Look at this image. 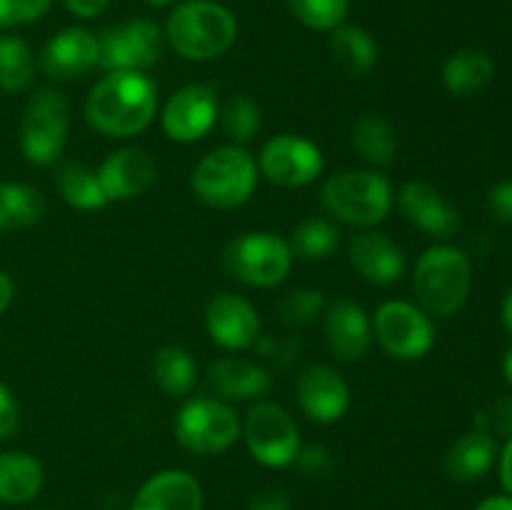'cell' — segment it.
<instances>
[{
  "mask_svg": "<svg viewBox=\"0 0 512 510\" xmlns=\"http://www.w3.org/2000/svg\"><path fill=\"white\" fill-rule=\"evenodd\" d=\"M158 88L138 70H113L103 75L85 100V120L108 138H130L153 123Z\"/></svg>",
  "mask_w": 512,
  "mask_h": 510,
  "instance_id": "6da1fadb",
  "label": "cell"
},
{
  "mask_svg": "<svg viewBox=\"0 0 512 510\" xmlns=\"http://www.w3.org/2000/svg\"><path fill=\"white\" fill-rule=\"evenodd\" d=\"M238 38V20L218 0H183L165 20V40L185 60L228 53Z\"/></svg>",
  "mask_w": 512,
  "mask_h": 510,
  "instance_id": "7a4b0ae2",
  "label": "cell"
},
{
  "mask_svg": "<svg viewBox=\"0 0 512 510\" xmlns=\"http://www.w3.org/2000/svg\"><path fill=\"white\" fill-rule=\"evenodd\" d=\"M413 288L430 318H450L468 300L473 288V263L455 245H433L415 265Z\"/></svg>",
  "mask_w": 512,
  "mask_h": 510,
  "instance_id": "3957f363",
  "label": "cell"
},
{
  "mask_svg": "<svg viewBox=\"0 0 512 510\" xmlns=\"http://www.w3.org/2000/svg\"><path fill=\"white\" fill-rule=\"evenodd\" d=\"M190 185L198 200L210 208H238L258 185V165L253 155L240 145H223L195 165Z\"/></svg>",
  "mask_w": 512,
  "mask_h": 510,
  "instance_id": "277c9868",
  "label": "cell"
},
{
  "mask_svg": "<svg viewBox=\"0 0 512 510\" xmlns=\"http://www.w3.org/2000/svg\"><path fill=\"white\" fill-rule=\"evenodd\" d=\"M323 208L350 225L373 228L388 218L393 208V185L373 170H345L333 175L320 190Z\"/></svg>",
  "mask_w": 512,
  "mask_h": 510,
  "instance_id": "5b68a950",
  "label": "cell"
},
{
  "mask_svg": "<svg viewBox=\"0 0 512 510\" xmlns=\"http://www.w3.org/2000/svg\"><path fill=\"white\" fill-rule=\"evenodd\" d=\"M70 125L68 100L60 90L43 88L28 100L20 120V150L35 165H50L65 148Z\"/></svg>",
  "mask_w": 512,
  "mask_h": 510,
  "instance_id": "8992f818",
  "label": "cell"
},
{
  "mask_svg": "<svg viewBox=\"0 0 512 510\" xmlns=\"http://www.w3.org/2000/svg\"><path fill=\"white\" fill-rule=\"evenodd\" d=\"M223 265L230 275L248 285L273 288L290 273L293 253L288 240L275 233H245L230 240L223 250Z\"/></svg>",
  "mask_w": 512,
  "mask_h": 510,
  "instance_id": "52a82bcc",
  "label": "cell"
},
{
  "mask_svg": "<svg viewBox=\"0 0 512 510\" xmlns=\"http://www.w3.org/2000/svg\"><path fill=\"white\" fill-rule=\"evenodd\" d=\"M175 438L195 455L223 453L240 438L238 413L225 400L193 398L175 418Z\"/></svg>",
  "mask_w": 512,
  "mask_h": 510,
  "instance_id": "ba28073f",
  "label": "cell"
},
{
  "mask_svg": "<svg viewBox=\"0 0 512 510\" xmlns=\"http://www.w3.org/2000/svg\"><path fill=\"white\" fill-rule=\"evenodd\" d=\"M165 33L155 20L135 18L115 28H105L98 35V65L108 73L113 70H138L145 73L163 55Z\"/></svg>",
  "mask_w": 512,
  "mask_h": 510,
  "instance_id": "9c48e42d",
  "label": "cell"
},
{
  "mask_svg": "<svg viewBox=\"0 0 512 510\" xmlns=\"http://www.w3.org/2000/svg\"><path fill=\"white\" fill-rule=\"evenodd\" d=\"M375 338L380 348L400 360H418L435 345V328L420 305L388 300L375 313Z\"/></svg>",
  "mask_w": 512,
  "mask_h": 510,
  "instance_id": "30bf717a",
  "label": "cell"
},
{
  "mask_svg": "<svg viewBox=\"0 0 512 510\" xmlns=\"http://www.w3.org/2000/svg\"><path fill=\"white\" fill-rule=\"evenodd\" d=\"M243 438L250 455L268 468H285L300 453L295 420L275 403H255L245 415Z\"/></svg>",
  "mask_w": 512,
  "mask_h": 510,
  "instance_id": "8fae6325",
  "label": "cell"
},
{
  "mask_svg": "<svg viewBox=\"0 0 512 510\" xmlns=\"http://www.w3.org/2000/svg\"><path fill=\"white\" fill-rule=\"evenodd\" d=\"M258 170L275 185L303 188L323 173V153L300 135H275L260 150Z\"/></svg>",
  "mask_w": 512,
  "mask_h": 510,
  "instance_id": "7c38bea8",
  "label": "cell"
},
{
  "mask_svg": "<svg viewBox=\"0 0 512 510\" xmlns=\"http://www.w3.org/2000/svg\"><path fill=\"white\" fill-rule=\"evenodd\" d=\"M218 118V98L210 85L193 83L180 88L163 108V130L178 143L205 138Z\"/></svg>",
  "mask_w": 512,
  "mask_h": 510,
  "instance_id": "4fadbf2b",
  "label": "cell"
},
{
  "mask_svg": "<svg viewBox=\"0 0 512 510\" xmlns=\"http://www.w3.org/2000/svg\"><path fill=\"white\" fill-rule=\"evenodd\" d=\"M98 35L88 28H65L55 33L40 50L38 65L50 80H73L98 65Z\"/></svg>",
  "mask_w": 512,
  "mask_h": 510,
  "instance_id": "5bb4252c",
  "label": "cell"
},
{
  "mask_svg": "<svg viewBox=\"0 0 512 510\" xmlns=\"http://www.w3.org/2000/svg\"><path fill=\"white\" fill-rule=\"evenodd\" d=\"M208 333L220 348L245 350L258 340L260 318L253 305L235 293L215 295L205 310Z\"/></svg>",
  "mask_w": 512,
  "mask_h": 510,
  "instance_id": "9a60e30c",
  "label": "cell"
},
{
  "mask_svg": "<svg viewBox=\"0 0 512 510\" xmlns=\"http://www.w3.org/2000/svg\"><path fill=\"white\" fill-rule=\"evenodd\" d=\"M298 403L315 423H333L350 405V388L330 365H308L298 378Z\"/></svg>",
  "mask_w": 512,
  "mask_h": 510,
  "instance_id": "2e32d148",
  "label": "cell"
},
{
  "mask_svg": "<svg viewBox=\"0 0 512 510\" xmlns=\"http://www.w3.org/2000/svg\"><path fill=\"white\" fill-rule=\"evenodd\" d=\"M398 208L415 228L435 235V238H453L460 230L458 210L430 183L413 180V183L403 185L398 195Z\"/></svg>",
  "mask_w": 512,
  "mask_h": 510,
  "instance_id": "e0dca14e",
  "label": "cell"
},
{
  "mask_svg": "<svg viewBox=\"0 0 512 510\" xmlns=\"http://www.w3.org/2000/svg\"><path fill=\"white\" fill-rule=\"evenodd\" d=\"M155 160L143 148H123L110 153L98 168L100 188L108 200H128L145 193L155 183Z\"/></svg>",
  "mask_w": 512,
  "mask_h": 510,
  "instance_id": "ac0fdd59",
  "label": "cell"
},
{
  "mask_svg": "<svg viewBox=\"0 0 512 510\" xmlns=\"http://www.w3.org/2000/svg\"><path fill=\"white\" fill-rule=\"evenodd\" d=\"M325 340L340 360H360L373 343V323L355 300H335L325 313Z\"/></svg>",
  "mask_w": 512,
  "mask_h": 510,
  "instance_id": "d6986e66",
  "label": "cell"
},
{
  "mask_svg": "<svg viewBox=\"0 0 512 510\" xmlns=\"http://www.w3.org/2000/svg\"><path fill=\"white\" fill-rule=\"evenodd\" d=\"M350 263L368 283L390 285L405 273V255L388 235L363 230L350 240Z\"/></svg>",
  "mask_w": 512,
  "mask_h": 510,
  "instance_id": "ffe728a7",
  "label": "cell"
},
{
  "mask_svg": "<svg viewBox=\"0 0 512 510\" xmlns=\"http://www.w3.org/2000/svg\"><path fill=\"white\" fill-rule=\"evenodd\" d=\"M130 510H203V490L185 470H163L145 480Z\"/></svg>",
  "mask_w": 512,
  "mask_h": 510,
  "instance_id": "44dd1931",
  "label": "cell"
},
{
  "mask_svg": "<svg viewBox=\"0 0 512 510\" xmlns=\"http://www.w3.org/2000/svg\"><path fill=\"white\" fill-rule=\"evenodd\" d=\"M498 440L483 430H470L450 445L445 470L455 483H478L498 463Z\"/></svg>",
  "mask_w": 512,
  "mask_h": 510,
  "instance_id": "7402d4cb",
  "label": "cell"
},
{
  "mask_svg": "<svg viewBox=\"0 0 512 510\" xmlns=\"http://www.w3.org/2000/svg\"><path fill=\"white\" fill-rule=\"evenodd\" d=\"M208 388L215 398L250 400L270 390L268 370L243 358H220L208 370Z\"/></svg>",
  "mask_w": 512,
  "mask_h": 510,
  "instance_id": "603a6c76",
  "label": "cell"
},
{
  "mask_svg": "<svg viewBox=\"0 0 512 510\" xmlns=\"http://www.w3.org/2000/svg\"><path fill=\"white\" fill-rule=\"evenodd\" d=\"M495 78V63L488 50L463 48L443 65V83L458 98H470L488 88Z\"/></svg>",
  "mask_w": 512,
  "mask_h": 510,
  "instance_id": "cb8c5ba5",
  "label": "cell"
},
{
  "mask_svg": "<svg viewBox=\"0 0 512 510\" xmlns=\"http://www.w3.org/2000/svg\"><path fill=\"white\" fill-rule=\"evenodd\" d=\"M43 488V465L28 453L5 450L0 453V503H30Z\"/></svg>",
  "mask_w": 512,
  "mask_h": 510,
  "instance_id": "d4e9b609",
  "label": "cell"
},
{
  "mask_svg": "<svg viewBox=\"0 0 512 510\" xmlns=\"http://www.w3.org/2000/svg\"><path fill=\"white\" fill-rule=\"evenodd\" d=\"M330 53L333 60L353 78H363L378 63V43L368 30L358 25H340L330 35Z\"/></svg>",
  "mask_w": 512,
  "mask_h": 510,
  "instance_id": "484cf974",
  "label": "cell"
},
{
  "mask_svg": "<svg viewBox=\"0 0 512 510\" xmlns=\"http://www.w3.org/2000/svg\"><path fill=\"white\" fill-rule=\"evenodd\" d=\"M153 380L163 393L183 398L198 383V365L193 355L178 345H165L153 360Z\"/></svg>",
  "mask_w": 512,
  "mask_h": 510,
  "instance_id": "4316f807",
  "label": "cell"
},
{
  "mask_svg": "<svg viewBox=\"0 0 512 510\" xmlns=\"http://www.w3.org/2000/svg\"><path fill=\"white\" fill-rule=\"evenodd\" d=\"M353 145L370 165L388 168L395 160V130L383 115L365 113L353 125Z\"/></svg>",
  "mask_w": 512,
  "mask_h": 510,
  "instance_id": "83f0119b",
  "label": "cell"
},
{
  "mask_svg": "<svg viewBox=\"0 0 512 510\" xmlns=\"http://www.w3.org/2000/svg\"><path fill=\"white\" fill-rule=\"evenodd\" d=\"M55 185L68 205L78 210H100L108 205L103 188H100L98 173L83 163H63L55 173Z\"/></svg>",
  "mask_w": 512,
  "mask_h": 510,
  "instance_id": "f1b7e54d",
  "label": "cell"
},
{
  "mask_svg": "<svg viewBox=\"0 0 512 510\" xmlns=\"http://www.w3.org/2000/svg\"><path fill=\"white\" fill-rule=\"evenodd\" d=\"M45 215V198L40 190L23 183H0V230L35 225Z\"/></svg>",
  "mask_w": 512,
  "mask_h": 510,
  "instance_id": "f546056e",
  "label": "cell"
},
{
  "mask_svg": "<svg viewBox=\"0 0 512 510\" xmlns=\"http://www.w3.org/2000/svg\"><path fill=\"white\" fill-rule=\"evenodd\" d=\"M35 58L18 35H0V88L20 93L33 83Z\"/></svg>",
  "mask_w": 512,
  "mask_h": 510,
  "instance_id": "4dcf8cb0",
  "label": "cell"
},
{
  "mask_svg": "<svg viewBox=\"0 0 512 510\" xmlns=\"http://www.w3.org/2000/svg\"><path fill=\"white\" fill-rule=\"evenodd\" d=\"M340 243V228L328 218H310L300 223L290 235L288 245L293 258L305 260H323L338 248Z\"/></svg>",
  "mask_w": 512,
  "mask_h": 510,
  "instance_id": "1f68e13d",
  "label": "cell"
},
{
  "mask_svg": "<svg viewBox=\"0 0 512 510\" xmlns=\"http://www.w3.org/2000/svg\"><path fill=\"white\" fill-rule=\"evenodd\" d=\"M285 5L298 23L320 33H333L340 28L350 10V0H285Z\"/></svg>",
  "mask_w": 512,
  "mask_h": 510,
  "instance_id": "d6a6232c",
  "label": "cell"
},
{
  "mask_svg": "<svg viewBox=\"0 0 512 510\" xmlns=\"http://www.w3.org/2000/svg\"><path fill=\"white\" fill-rule=\"evenodd\" d=\"M223 130L235 143H248L260 130V108L248 95H235L223 108Z\"/></svg>",
  "mask_w": 512,
  "mask_h": 510,
  "instance_id": "836d02e7",
  "label": "cell"
},
{
  "mask_svg": "<svg viewBox=\"0 0 512 510\" xmlns=\"http://www.w3.org/2000/svg\"><path fill=\"white\" fill-rule=\"evenodd\" d=\"M325 308V298L318 290H293L278 303V315L285 325H308Z\"/></svg>",
  "mask_w": 512,
  "mask_h": 510,
  "instance_id": "e575fe53",
  "label": "cell"
},
{
  "mask_svg": "<svg viewBox=\"0 0 512 510\" xmlns=\"http://www.w3.org/2000/svg\"><path fill=\"white\" fill-rule=\"evenodd\" d=\"M475 430H483V433L493 435L495 440L512 438V398L510 395H500L493 403L485 405L483 410H478L475 415Z\"/></svg>",
  "mask_w": 512,
  "mask_h": 510,
  "instance_id": "d590c367",
  "label": "cell"
},
{
  "mask_svg": "<svg viewBox=\"0 0 512 510\" xmlns=\"http://www.w3.org/2000/svg\"><path fill=\"white\" fill-rule=\"evenodd\" d=\"M53 0H0V30L35 23L50 10Z\"/></svg>",
  "mask_w": 512,
  "mask_h": 510,
  "instance_id": "8d00e7d4",
  "label": "cell"
},
{
  "mask_svg": "<svg viewBox=\"0 0 512 510\" xmlns=\"http://www.w3.org/2000/svg\"><path fill=\"white\" fill-rule=\"evenodd\" d=\"M488 210L498 223H512V180H500L488 193Z\"/></svg>",
  "mask_w": 512,
  "mask_h": 510,
  "instance_id": "74e56055",
  "label": "cell"
},
{
  "mask_svg": "<svg viewBox=\"0 0 512 510\" xmlns=\"http://www.w3.org/2000/svg\"><path fill=\"white\" fill-rule=\"evenodd\" d=\"M295 460H298L300 468L308 475H325L333 468V458H330V453L323 445H308L305 450H300Z\"/></svg>",
  "mask_w": 512,
  "mask_h": 510,
  "instance_id": "f35d334b",
  "label": "cell"
},
{
  "mask_svg": "<svg viewBox=\"0 0 512 510\" xmlns=\"http://www.w3.org/2000/svg\"><path fill=\"white\" fill-rule=\"evenodd\" d=\"M18 423H20L18 403H15L13 393L0 383V440H8L10 435L18 430Z\"/></svg>",
  "mask_w": 512,
  "mask_h": 510,
  "instance_id": "ab89813d",
  "label": "cell"
},
{
  "mask_svg": "<svg viewBox=\"0 0 512 510\" xmlns=\"http://www.w3.org/2000/svg\"><path fill=\"white\" fill-rule=\"evenodd\" d=\"M250 510H290V498L285 490H265V493L255 495Z\"/></svg>",
  "mask_w": 512,
  "mask_h": 510,
  "instance_id": "60d3db41",
  "label": "cell"
},
{
  "mask_svg": "<svg viewBox=\"0 0 512 510\" xmlns=\"http://www.w3.org/2000/svg\"><path fill=\"white\" fill-rule=\"evenodd\" d=\"M60 3H63L70 13L78 15V18L90 20L103 15L105 8L110 5V0H60Z\"/></svg>",
  "mask_w": 512,
  "mask_h": 510,
  "instance_id": "b9f144b4",
  "label": "cell"
},
{
  "mask_svg": "<svg viewBox=\"0 0 512 510\" xmlns=\"http://www.w3.org/2000/svg\"><path fill=\"white\" fill-rule=\"evenodd\" d=\"M498 470H500V483H503L505 493L512 498V438L505 440V448L500 450Z\"/></svg>",
  "mask_w": 512,
  "mask_h": 510,
  "instance_id": "7bdbcfd3",
  "label": "cell"
},
{
  "mask_svg": "<svg viewBox=\"0 0 512 510\" xmlns=\"http://www.w3.org/2000/svg\"><path fill=\"white\" fill-rule=\"evenodd\" d=\"M13 295H15L13 278H10L5 270H0V313H3V310H8V305L13 303Z\"/></svg>",
  "mask_w": 512,
  "mask_h": 510,
  "instance_id": "ee69618b",
  "label": "cell"
},
{
  "mask_svg": "<svg viewBox=\"0 0 512 510\" xmlns=\"http://www.w3.org/2000/svg\"><path fill=\"white\" fill-rule=\"evenodd\" d=\"M475 510H512L510 495H490V498L480 500Z\"/></svg>",
  "mask_w": 512,
  "mask_h": 510,
  "instance_id": "f6af8a7d",
  "label": "cell"
},
{
  "mask_svg": "<svg viewBox=\"0 0 512 510\" xmlns=\"http://www.w3.org/2000/svg\"><path fill=\"white\" fill-rule=\"evenodd\" d=\"M503 325L512 338V288L508 290V295H505L503 300Z\"/></svg>",
  "mask_w": 512,
  "mask_h": 510,
  "instance_id": "bcb514c9",
  "label": "cell"
},
{
  "mask_svg": "<svg viewBox=\"0 0 512 510\" xmlns=\"http://www.w3.org/2000/svg\"><path fill=\"white\" fill-rule=\"evenodd\" d=\"M503 375H505V383L512 388V348L505 353V358H503Z\"/></svg>",
  "mask_w": 512,
  "mask_h": 510,
  "instance_id": "7dc6e473",
  "label": "cell"
},
{
  "mask_svg": "<svg viewBox=\"0 0 512 510\" xmlns=\"http://www.w3.org/2000/svg\"><path fill=\"white\" fill-rule=\"evenodd\" d=\"M148 5H155V8H163V5H170L175 3V0H145Z\"/></svg>",
  "mask_w": 512,
  "mask_h": 510,
  "instance_id": "c3c4849f",
  "label": "cell"
},
{
  "mask_svg": "<svg viewBox=\"0 0 512 510\" xmlns=\"http://www.w3.org/2000/svg\"><path fill=\"white\" fill-rule=\"evenodd\" d=\"M40 510H48V508H40Z\"/></svg>",
  "mask_w": 512,
  "mask_h": 510,
  "instance_id": "681fc988",
  "label": "cell"
}]
</instances>
